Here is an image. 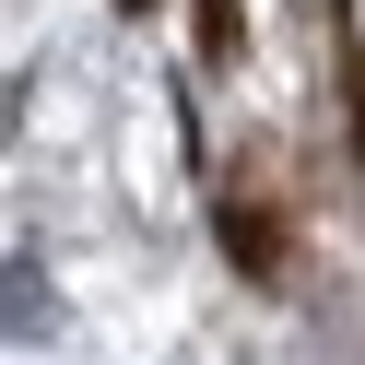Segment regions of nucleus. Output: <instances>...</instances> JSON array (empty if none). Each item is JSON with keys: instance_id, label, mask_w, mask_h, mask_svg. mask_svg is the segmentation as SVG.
I'll list each match as a JSON object with an SVG mask.
<instances>
[{"instance_id": "nucleus-4", "label": "nucleus", "mask_w": 365, "mask_h": 365, "mask_svg": "<svg viewBox=\"0 0 365 365\" xmlns=\"http://www.w3.org/2000/svg\"><path fill=\"white\" fill-rule=\"evenodd\" d=\"M118 12H153V0H118Z\"/></svg>"}, {"instance_id": "nucleus-1", "label": "nucleus", "mask_w": 365, "mask_h": 365, "mask_svg": "<svg viewBox=\"0 0 365 365\" xmlns=\"http://www.w3.org/2000/svg\"><path fill=\"white\" fill-rule=\"evenodd\" d=\"M212 224H224V259L247 283H294V200H283V165L271 153H236L212 189Z\"/></svg>"}, {"instance_id": "nucleus-3", "label": "nucleus", "mask_w": 365, "mask_h": 365, "mask_svg": "<svg viewBox=\"0 0 365 365\" xmlns=\"http://www.w3.org/2000/svg\"><path fill=\"white\" fill-rule=\"evenodd\" d=\"M330 59H341V130H354V165H365V48L330 36Z\"/></svg>"}, {"instance_id": "nucleus-2", "label": "nucleus", "mask_w": 365, "mask_h": 365, "mask_svg": "<svg viewBox=\"0 0 365 365\" xmlns=\"http://www.w3.org/2000/svg\"><path fill=\"white\" fill-rule=\"evenodd\" d=\"M189 12H200V59L224 71V59L247 48V0H189Z\"/></svg>"}]
</instances>
